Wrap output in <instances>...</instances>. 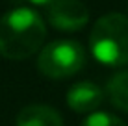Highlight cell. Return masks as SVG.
<instances>
[{"label":"cell","instance_id":"6da1fadb","mask_svg":"<svg viewBox=\"0 0 128 126\" xmlns=\"http://www.w3.org/2000/svg\"><path fill=\"white\" fill-rule=\"evenodd\" d=\"M46 28L34 9L19 7L0 19V56L8 59H26L43 46Z\"/></svg>","mask_w":128,"mask_h":126},{"label":"cell","instance_id":"7a4b0ae2","mask_svg":"<svg viewBox=\"0 0 128 126\" xmlns=\"http://www.w3.org/2000/svg\"><path fill=\"white\" fill-rule=\"evenodd\" d=\"M91 52L100 63L121 67L128 63V19L108 13L95 22L89 37Z\"/></svg>","mask_w":128,"mask_h":126},{"label":"cell","instance_id":"3957f363","mask_svg":"<svg viewBox=\"0 0 128 126\" xmlns=\"http://www.w3.org/2000/svg\"><path fill=\"white\" fill-rule=\"evenodd\" d=\"M86 63V50L76 41H54L39 54L37 69L48 78H69Z\"/></svg>","mask_w":128,"mask_h":126},{"label":"cell","instance_id":"277c9868","mask_svg":"<svg viewBox=\"0 0 128 126\" xmlns=\"http://www.w3.org/2000/svg\"><path fill=\"white\" fill-rule=\"evenodd\" d=\"M48 20L63 32H78L89 20V9L80 0H54L48 7Z\"/></svg>","mask_w":128,"mask_h":126},{"label":"cell","instance_id":"5b68a950","mask_svg":"<svg viewBox=\"0 0 128 126\" xmlns=\"http://www.w3.org/2000/svg\"><path fill=\"white\" fill-rule=\"evenodd\" d=\"M104 98L102 89L93 82H78L67 93V104L78 113H87L100 106Z\"/></svg>","mask_w":128,"mask_h":126},{"label":"cell","instance_id":"8992f818","mask_svg":"<svg viewBox=\"0 0 128 126\" xmlns=\"http://www.w3.org/2000/svg\"><path fill=\"white\" fill-rule=\"evenodd\" d=\"M17 126H63V121L54 108L32 104L22 108L17 115Z\"/></svg>","mask_w":128,"mask_h":126},{"label":"cell","instance_id":"52a82bcc","mask_svg":"<svg viewBox=\"0 0 128 126\" xmlns=\"http://www.w3.org/2000/svg\"><path fill=\"white\" fill-rule=\"evenodd\" d=\"M108 97L115 108L128 111V71L117 72L108 82Z\"/></svg>","mask_w":128,"mask_h":126},{"label":"cell","instance_id":"ba28073f","mask_svg":"<svg viewBox=\"0 0 128 126\" xmlns=\"http://www.w3.org/2000/svg\"><path fill=\"white\" fill-rule=\"evenodd\" d=\"M82 126H126L124 121H121L119 117L112 113H93L89 115L86 121L82 123Z\"/></svg>","mask_w":128,"mask_h":126},{"label":"cell","instance_id":"9c48e42d","mask_svg":"<svg viewBox=\"0 0 128 126\" xmlns=\"http://www.w3.org/2000/svg\"><path fill=\"white\" fill-rule=\"evenodd\" d=\"M32 4H39V6H43V4H48V2H54V0H30Z\"/></svg>","mask_w":128,"mask_h":126}]
</instances>
